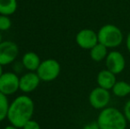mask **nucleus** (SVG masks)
Instances as JSON below:
<instances>
[{
	"mask_svg": "<svg viewBox=\"0 0 130 129\" xmlns=\"http://www.w3.org/2000/svg\"><path fill=\"white\" fill-rule=\"evenodd\" d=\"M3 42V38H2V34H1V31H0V43Z\"/></svg>",
	"mask_w": 130,
	"mask_h": 129,
	"instance_id": "b1692460",
	"label": "nucleus"
},
{
	"mask_svg": "<svg viewBox=\"0 0 130 129\" xmlns=\"http://www.w3.org/2000/svg\"><path fill=\"white\" fill-rule=\"evenodd\" d=\"M41 62L42 61L39 56L33 51L26 52L21 59V63L24 68L29 72H36Z\"/></svg>",
	"mask_w": 130,
	"mask_h": 129,
	"instance_id": "f8f14e48",
	"label": "nucleus"
},
{
	"mask_svg": "<svg viewBox=\"0 0 130 129\" xmlns=\"http://www.w3.org/2000/svg\"><path fill=\"white\" fill-rule=\"evenodd\" d=\"M20 89V77L14 72H5L0 78V92L5 96L15 94Z\"/></svg>",
	"mask_w": 130,
	"mask_h": 129,
	"instance_id": "423d86ee",
	"label": "nucleus"
},
{
	"mask_svg": "<svg viewBox=\"0 0 130 129\" xmlns=\"http://www.w3.org/2000/svg\"><path fill=\"white\" fill-rule=\"evenodd\" d=\"M129 84H130V83H129Z\"/></svg>",
	"mask_w": 130,
	"mask_h": 129,
	"instance_id": "393cba45",
	"label": "nucleus"
},
{
	"mask_svg": "<svg viewBox=\"0 0 130 129\" xmlns=\"http://www.w3.org/2000/svg\"><path fill=\"white\" fill-rule=\"evenodd\" d=\"M117 82L116 74L112 72L109 71L108 69L101 70L98 73L96 76V83L98 86L100 88H105L107 90H111L112 87Z\"/></svg>",
	"mask_w": 130,
	"mask_h": 129,
	"instance_id": "9b49d317",
	"label": "nucleus"
},
{
	"mask_svg": "<svg viewBox=\"0 0 130 129\" xmlns=\"http://www.w3.org/2000/svg\"><path fill=\"white\" fill-rule=\"evenodd\" d=\"M60 71L61 66L58 61L54 59H48L42 61L36 72L42 81L50 82L58 77Z\"/></svg>",
	"mask_w": 130,
	"mask_h": 129,
	"instance_id": "20e7f679",
	"label": "nucleus"
},
{
	"mask_svg": "<svg viewBox=\"0 0 130 129\" xmlns=\"http://www.w3.org/2000/svg\"><path fill=\"white\" fill-rule=\"evenodd\" d=\"M34 112L35 103L32 98L27 95H21L10 103L7 119L10 125L21 129L32 119Z\"/></svg>",
	"mask_w": 130,
	"mask_h": 129,
	"instance_id": "f257e3e1",
	"label": "nucleus"
},
{
	"mask_svg": "<svg viewBox=\"0 0 130 129\" xmlns=\"http://www.w3.org/2000/svg\"><path fill=\"white\" fill-rule=\"evenodd\" d=\"M75 42L80 48L83 50H91L98 43V32L91 28H83L76 34Z\"/></svg>",
	"mask_w": 130,
	"mask_h": 129,
	"instance_id": "6e6552de",
	"label": "nucleus"
},
{
	"mask_svg": "<svg viewBox=\"0 0 130 129\" xmlns=\"http://www.w3.org/2000/svg\"><path fill=\"white\" fill-rule=\"evenodd\" d=\"M19 55V47L12 41H3L0 43V65H11Z\"/></svg>",
	"mask_w": 130,
	"mask_h": 129,
	"instance_id": "0eeeda50",
	"label": "nucleus"
},
{
	"mask_svg": "<svg viewBox=\"0 0 130 129\" xmlns=\"http://www.w3.org/2000/svg\"><path fill=\"white\" fill-rule=\"evenodd\" d=\"M17 8V0H0V15H12Z\"/></svg>",
	"mask_w": 130,
	"mask_h": 129,
	"instance_id": "2eb2a0df",
	"label": "nucleus"
},
{
	"mask_svg": "<svg viewBox=\"0 0 130 129\" xmlns=\"http://www.w3.org/2000/svg\"><path fill=\"white\" fill-rule=\"evenodd\" d=\"M10 103H9L7 96L0 92V122L7 119V114Z\"/></svg>",
	"mask_w": 130,
	"mask_h": 129,
	"instance_id": "dca6fc26",
	"label": "nucleus"
},
{
	"mask_svg": "<svg viewBox=\"0 0 130 129\" xmlns=\"http://www.w3.org/2000/svg\"><path fill=\"white\" fill-rule=\"evenodd\" d=\"M126 47H127V50L130 53V32L127 34V37H126Z\"/></svg>",
	"mask_w": 130,
	"mask_h": 129,
	"instance_id": "412c9836",
	"label": "nucleus"
},
{
	"mask_svg": "<svg viewBox=\"0 0 130 129\" xmlns=\"http://www.w3.org/2000/svg\"><path fill=\"white\" fill-rule=\"evenodd\" d=\"M98 43L108 49H114L122 43L124 39L121 29L113 24H106L98 31Z\"/></svg>",
	"mask_w": 130,
	"mask_h": 129,
	"instance_id": "7ed1b4c3",
	"label": "nucleus"
},
{
	"mask_svg": "<svg viewBox=\"0 0 130 129\" xmlns=\"http://www.w3.org/2000/svg\"><path fill=\"white\" fill-rule=\"evenodd\" d=\"M123 112L125 114L126 118H127V121L130 123V99L124 105V109H123Z\"/></svg>",
	"mask_w": 130,
	"mask_h": 129,
	"instance_id": "6ab92c4d",
	"label": "nucleus"
},
{
	"mask_svg": "<svg viewBox=\"0 0 130 129\" xmlns=\"http://www.w3.org/2000/svg\"><path fill=\"white\" fill-rule=\"evenodd\" d=\"M4 73V71H3V65H0V78H1V76L3 75Z\"/></svg>",
	"mask_w": 130,
	"mask_h": 129,
	"instance_id": "5701e85b",
	"label": "nucleus"
},
{
	"mask_svg": "<svg viewBox=\"0 0 130 129\" xmlns=\"http://www.w3.org/2000/svg\"><path fill=\"white\" fill-rule=\"evenodd\" d=\"M111 92L117 97H125L130 95V84L124 81H117L111 88Z\"/></svg>",
	"mask_w": 130,
	"mask_h": 129,
	"instance_id": "4468645a",
	"label": "nucleus"
},
{
	"mask_svg": "<svg viewBox=\"0 0 130 129\" xmlns=\"http://www.w3.org/2000/svg\"><path fill=\"white\" fill-rule=\"evenodd\" d=\"M106 69L112 72L114 74H120L126 67V59L124 55L118 50L109 51L105 59Z\"/></svg>",
	"mask_w": 130,
	"mask_h": 129,
	"instance_id": "1a4fd4ad",
	"label": "nucleus"
},
{
	"mask_svg": "<svg viewBox=\"0 0 130 129\" xmlns=\"http://www.w3.org/2000/svg\"><path fill=\"white\" fill-rule=\"evenodd\" d=\"M3 129H20V128L16 127V126H12V125H9V126H6Z\"/></svg>",
	"mask_w": 130,
	"mask_h": 129,
	"instance_id": "4be33fe9",
	"label": "nucleus"
},
{
	"mask_svg": "<svg viewBox=\"0 0 130 129\" xmlns=\"http://www.w3.org/2000/svg\"><path fill=\"white\" fill-rule=\"evenodd\" d=\"M111 101V93L110 90L105 88L96 87L93 88L89 95V102L91 107L96 110H103L108 107Z\"/></svg>",
	"mask_w": 130,
	"mask_h": 129,
	"instance_id": "39448f33",
	"label": "nucleus"
},
{
	"mask_svg": "<svg viewBox=\"0 0 130 129\" xmlns=\"http://www.w3.org/2000/svg\"><path fill=\"white\" fill-rule=\"evenodd\" d=\"M108 53V48L104 45L98 43L96 45H95L91 50H89V56L90 59L95 62H100V61L105 60Z\"/></svg>",
	"mask_w": 130,
	"mask_h": 129,
	"instance_id": "ddd939ff",
	"label": "nucleus"
},
{
	"mask_svg": "<svg viewBox=\"0 0 130 129\" xmlns=\"http://www.w3.org/2000/svg\"><path fill=\"white\" fill-rule=\"evenodd\" d=\"M82 129H101L98 122H90L89 124H86L85 126L82 127Z\"/></svg>",
	"mask_w": 130,
	"mask_h": 129,
	"instance_id": "aec40b11",
	"label": "nucleus"
},
{
	"mask_svg": "<svg viewBox=\"0 0 130 129\" xmlns=\"http://www.w3.org/2000/svg\"><path fill=\"white\" fill-rule=\"evenodd\" d=\"M12 27V21L9 16L0 15V31H7Z\"/></svg>",
	"mask_w": 130,
	"mask_h": 129,
	"instance_id": "f3484780",
	"label": "nucleus"
},
{
	"mask_svg": "<svg viewBox=\"0 0 130 129\" xmlns=\"http://www.w3.org/2000/svg\"><path fill=\"white\" fill-rule=\"evenodd\" d=\"M41 81L36 72H27L20 77V90L25 94L31 93L37 88Z\"/></svg>",
	"mask_w": 130,
	"mask_h": 129,
	"instance_id": "9d476101",
	"label": "nucleus"
},
{
	"mask_svg": "<svg viewBox=\"0 0 130 129\" xmlns=\"http://www.w3.org/2000/svg\"><path fill=\"white\" fill-rule=\"evenodd\" d=\"M22 129H41V126L37 121L34 120V119H30L24 125Z\"/></svg>",
	"mask_w": 130,
	"mask_h": 129,
	"instance_id": "a211bd4d",
	"label": "nucleus"
},
{
	"mask_svg": "<svg viewBox=\"0 0 130 129\" xmlns=\"http://www.w3.org/2000/svg\"><path fill=\"white\" fill-rule=\"evenodd\" d=\"M96 122L101 129H126L128 121L121 110L114 107H106L100 110Z\"/></svg>",
	"mask_w": 130,
	"mask_h": 129,
	"instance_id": "f03ea898",
	"label": "nucleus"
}]
</instances>
